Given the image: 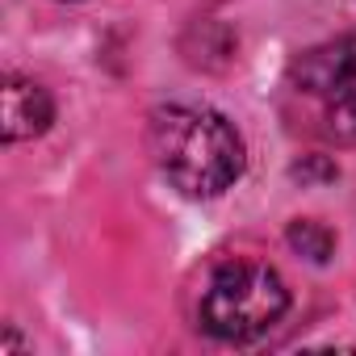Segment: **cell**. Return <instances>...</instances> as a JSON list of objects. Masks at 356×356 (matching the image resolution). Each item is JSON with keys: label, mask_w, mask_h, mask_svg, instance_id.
I'll use <instances>...</instances> for the list:
<instances>
[{"label": "cell", "mask_w": 356, "mask_h": 356, "mask_svg": "<svg viewBox=\"0 0 356 356\" xmlns=\"http://www.w3.org/2000/svg\"><path fill=\"white\" fill-rule=\"evenodd\" d=\"M285 88L298 101V126L327 143H356V38H335L298 55Z\"/></svg>", "instance_id": "obj_2"}, {"label": "cell", "mask_w": 356, "mask_h": 356, "mask_svg": "<svg viewBox=\"0 0 356 356\" xmlns=\"http://www.w3.org/2000/svg\"><path fill=\"white\" fill-rule=\"evenodd\" d=\"M5 138L22 143V138H38L51 122H55V101L42 84L26 80V76H9L5 80Z\"/></svg>", "instance_id": "obj_4"}, {"label": "cell", "mask_w": 356, "mask_h": 356, "mask_svg": "<svg viewBox=\"0 0 356 356\" xmlns=\"http://www.w3.org/2000/svg\"><path fill=\"white\" fill-rule=\"evenodd\" d=\"M289 243H293L302 256H310V260H327L335 239H331L318 222H293V227H289Z\"/></svg>", "instance_id": "obj_5"}, {"label": "cell", "mask_w": 356, "mask_h": 356, "mask_svg": "<svg viewBox=\"0 0 356 356\" xmlns=\"http://www.w3.org/2000/svg\"><path fill=\"white\" fill-rule=\"evenodd\" d=\"M285 310H289L285 281L277 277V268L256 260H231L214 268L202 293V327L227 343H248L264 335L273 323H281Z\"/></svg>", "instance_id": "obj_3"}, {"label": "cell", "mask_w": 356, "mask_h": 356, "mask_svg": "<svg viewBox=\"0 0 356 356\" xmlns=\"http://www.w3.org/2000/svg\"><path fill=\"white\" fill-rule=\"evenodd\" d=\"M151 159L185 197H218L243 176L239 130L206 105H159L147 126Z\"/></svg>", "instance_id": "obj_1"}]
</instances>
